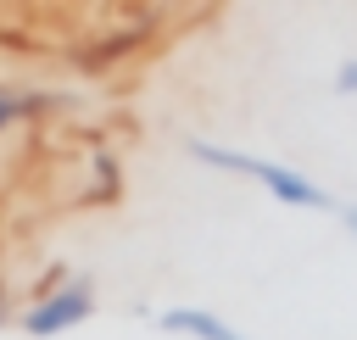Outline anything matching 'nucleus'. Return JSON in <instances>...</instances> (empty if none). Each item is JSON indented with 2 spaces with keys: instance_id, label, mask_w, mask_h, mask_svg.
<instances>
[{
  "instance_id": "obj_1",
  "label": "nucleus",
  "mask_w": 357,
  "mask_h": 340,
  "mask_svg": "<svg viewBox=\"0 0 357 340\" xmlns=\"http://www.w3.org/2000/svg\"><path fill=\"white\" fill-rule=\"evenodd\" d=\"M184 150H190L201 167H212V173H229V178H251V184H262L279 206H296V212H329V206H335L329 190H324L318 178H307L301 167H284V162H273V156L234 150V145H218V139H190Z\"/></svg>"
},
{
  "instance_id": "obj_2",
  "label": "nucleus",
  "mask_w": 357,
  "mask_h": 340,
  "mask_svg": "<svg viewBox=\"0 0 357 340\" xmlns=\"http://www.w3.org/2000/svg\"><path fill=\"white\" fill-rule=\"evenodd\" d=\"M89 318H95V279L50 268L39 279V290H33V301L17 312V329L33 334V340H56V334H67V329H78Z\"/></svg>"
},
{
  "instance_id": "obj_3",
  "label": "nucleus",
  "mask_w": 357,
  "mask_h": 340,
  "mask_svg": "<svg viewBox=\"0 0 357 340\" xmlns=\"http://www.w3.org/2000/svg\"><path fill=\"white\" fill-rule=\"evenodd\" d=\"M67 111H78V95L0 78V134H11V128H22V123H50V117H67Z\"/></svg>"
},
{
  "instance_id": "obj_4",
  "label": "nucleus",
  "mask_w": 357,
  "mask_h": 340,
  "mask_svg": "<svg viewBox=\"0 0 357 340\" xmlns=\"http://www.w3.org/2000/svg\"><path fill=\"white\" fill-rule=\"evenodd\" d=\"M151 33H156V22H151V17L123 22V28L100 33V39H89L84 50H73V67H78V72H89V78H106L112 67H123L128 56H139V50L151 45Z\"/></svg>"
},
{
  "instance_id": "obj_5",
  "label": "nucleus",
  "mask_w": 357,
  "mask_h": 340,
  "mask_svg": "<svg viewBox=\"0 0 357 340\" xmlns=\"http://www.w3.org/2000/svg\"><path fill=\"white\" fill-rule=\"evenodd\" d=\"M156 329L184 334V340H251V334H240L229 318H218V312H206V307H167V312H156Z\"/></svg>"
},
{
  "instance_id": "obj_6",
  "label": "nucleus",
  "mask_w": 357,
  "mask_h": 340,
  "mask_svg": "<svg viewBox=\"0 0 357 340\" xmlns=\"http://www.w3.org/2000/svg\"><path fill=\"white\" fill-rule=\"evenodd\" d=\"M335 95H351V100H357V56L335 67Z\"/></svg>"
},
{
  "instance_id": "obj_7",
  "label": "nucleus",
  "mask_w": 357,
  "mask_h": 340,
  "mask_svg": "<svg viewBox=\"0 0 357 340\" xmlns=\"http://www.w3.org/2000/svg\"><path fill=\"white\" fill-rule=\"evenodd\" d=\"M340 223H346V234L357 240V201H351V206H340Z\"/></svg>"
},
{
  "instance_id": "obj_8",
  "label": "nucleus",
  "mask_w": 357,
  "mask_h": 340,
  "mask_svg": "<svg viewBox=\"0 0 357 340\" xmlns=\"http://www.w3.org/2000/svg\"><path fill=\"white\" fill-rule=\"evenodd\" d=\"M6 323H11V312H6V301H0V329H6Z\"/></svg>"
},
{
  "instance_id": "obj_9",
  "label": "nucleus",
  "mask_w": 357,
  "mask_h": 340,
  "mask_svg": "<svg viewBox=\"0 0 357 340\" xmlns=\"http://www.w3.org/2000/svg\"><path fill=\"white\" fill-rule=\"evenodd\" d=\"M151 6H190V0H151Z\"/></svg>"
}]
</instances>
